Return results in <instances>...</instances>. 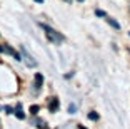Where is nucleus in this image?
Listing matches in <instances>:
<instances>
[{
	"instance_id": "obj_1",
	"label": "nucleus",
	"mask_w": 130,
	"mask_h": 129,
	"mask_svg": "<svg viewBox=\"0 0 130 129\" xmlns=\"http://www.w3.org/2000/svg\"><path fill=\"white\" fill-rule=\"evenodd\" d=\"M42 27H43V30H45V35H47V39H48L50 42H54V44H60V42H63V35L58 34L55 29L48 27L47 24H42Z\"/></svg>"
},
{
	"instance_id": "obj_2",
	"label": "nucleus",
	"mask_w": 130,
	"mask_h": 129,
	"mask_svg": "<svg viewBox=\"0 0 130 129\" xmlns=\"http://www.w3.org/2000/svg\"><path fill=\"white\" fill-rule=\"evenodd\" d=\"M0 52H2V54H10V55H13V57H15L17 61H22L20 54L17 52L15 49H12L10 45H7V44H2V45H0Z\"/></svg>"
},
{
	"instance_id": "obj_3",
	"label": "nucleus",
	"mask_w": 130,
	"mask_h": 129,
	"mask_svg": "<svg viewBox=\"0 0 130 129\" xmlns=\"http://www.w3.org/2000/svg\"><path fill=\"white\" fill-rule=\"evenodd\" d=\"M58 106H60L58 99H55V97H50L48 99V109H50V112H57V111H58Z\"/></svg>"
},
{
	"instance_id": "obj_4",
	"label": "nucleus",
	"mask_w": 130,
	"mask_h": 129,
	"mask_svg": "<svg viewBox=\"0 0 130 129\" xmlns=\"http://www.w3.org/2000/svg\"><path fill=\"white\" fill-rule=\"evenodd\" d=\"M34 86H35V89H40L43 86V76H42V74H35V77H34Z\"/></svg>"
},
{
	"instance_id": "obj_5",
	"label": "nucleus",
	"mask_w": 130,
	"mask_h": 129,
	"mask_svg": "<svg viewBox=\"0 0 130 129\" xmlns=\"http://www.w3.org/2000/svg\"><path fill=\"white\" fill-rule=\"evenodd\" d=\"M22 54L25 55V59H27V65H28V67H35V65H37V62H35V61H32V57L28 55L27 52H25V49H22Z\"/></svg>"
},
{
	"instance_id": "obj_6",
	"label": "nucleus",
	"mask_w": 130,
	"mask_h": 129,
	"mask_svg": "<svg viewBox=\"0 0 130 129\" xmlns=\"http://www.w3.org/2000/svg\"><path fill=\"white\" fill-rule=\"evenodd\" d=\"M107 22L110 24V25L113 27V29H117V30H119V29H120V24L117 22V20H113V19H112V17H107Z\"/></svg>"
},
{
	"instance_id": "obj_7",
	"label": "nucleus",
	"mask_w": 130,
	"mask_h": 129,
	"mask_svg": "<svg viewBox=\"0 0 130 129\" xmlns=\"http://www.w3.org/2000/svg\"><path fill=\"white\" fill-rule=\"evenodd\" d=\"M15 116L19 119H25V114L22 112V109H20V106H17V109H15Z\"/></svg>"
},
{
	"instance_id": "obj_8",
	"label": "nucleus",
	"mask_w": 130,
	"mask_h": 129,
	"mask_svg": "<svg viewBox=\"0 0 130 129\" xmlns=\"http://www.w3.org/2000/svg\"><path fill=\"white\" fill-rule=\"evenodd\" d=\"M88 119H90V121H97V119H99V114L92 111V112H88Z\"/></svg>"
},
{
	"instance_id": "obj_9",
	"label": "nucleus",
	"mask_w": 130,
	"mask_h": 129,
	"mask_svg": "<svg viewBox=\"0 0 130 129\" xmlns=\"http://www.w3.org/2000/svg\"><path fill=\"white\" fill-rule=\"evenodd\" d=\"M38 111H40V107H38V106H32L30 107V114H34V116H35V114H38Z\"/></svg>"
},
{
	"instance_id": "obj_10",
	"label": "nucleus",
	"mask_w": 130,
	"mask_h": 129,
	"mask_svg": "<svg viewBox=\"0 0 130 129\" xmlns=\"http://www.w3.org/2000/svg\"><path fill=\"white\" fill-rule=\"evenodd\" d=\"M75 111H77V106H75V104H70V106H69V112H70V114H73Z\"/></svg>"
},
{
	"instance_id": "obj_11",
	"label": "nucleus",
	"mask_w": 130,
	"mask_h": 129,
	"mask_svg": "<svg viewBox=\"0 0 130 129\" xmlns=\"http://www.w3.org/2000/svg\"><path fill=\"white\" fill-rule=\"evenodd\" d=\"M95 14H97L99 17H107V14H105L103 10H95Z\"/></svg>"
},
{
	"instance_id": "obj_12",
	"label": "nucleus",
	"mask_w": 130,
	"mask_h": 129,
	"mask_svg": "<svg viewBox=\"0 0 130 129\" xmlns=\"http://www.w3.org/2000/svg\"><path fill=\"white\" fill-rule=\"evenodd\" d=\"M5 111H7V112H8V114H12V112H13V109H12V107H10V106H5Z\"/></svg>"
},
{
	"instance_id": "obj_13",
	"label": "nucleus",
	"mask_w": 130,
	"mask_h": 129,
	"mask_svg": "<svg viewBox=\"0 0 130 129\" xmlns=\"http://www.w3.org/2000/svg\"><path fill=\"white\" fill-rule=\"evenodd\" d=\"M35 2H37V4H43V0H35Z\"/></svg>"
},
{
	"instance_id": "obj_14",
	"label": "nucleus",
	"mask_w": 130,
	"mask_h": 129,
	"mask_svg": "<svg viewBox=\"0 0 130 129\" xmlns=\"http://www.w3.org/2000/svg\"><path fill=\"white\" fill-rule=\"evenodd\" d=\"M78 129H85V127H84V126H78Z\"/></svg>"
},
{
	"instance_id": "obj_15",
	"label": "nucleus",
	"mask_w": 130,
	"mask_h": 129,
	"mask_svg": "<svg viewBox=\"0 0 130 129\" xmlns=\"http://www.w3.org/2000/svg\"><path fill=\"white\" fill-rule=\"evenodd\" d=\"M78 2H84V0H78Z\"/></svg>"
}]
</instances>
